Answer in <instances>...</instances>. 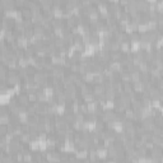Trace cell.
I'll list each match as a JSON object with an SVG mask.
<instances>
[{"instance_id":"30bf717a","label":"cell","mask_w":163,"mask_h":163,"mask_svg":"<svg viewBox=\"0 0 163 163\" xmlns=\"http://www.w3.org/2000/svg\"><path fill=\"white\" fill-rule=\"evenodd\" d=\"M129 39H130V44H136V42H140V41H141V34H139L138 32L130 33Z\"/></svg>"},{"instance_id":"d6986e66","label":"cell","mask_w":163,"mask_h":163,"mask_svg":"<svg viewBox=\"0 0 163 163\" xmlns=\"http://www.w3.org/2000/svg\"><path fill=\"white\" fill-rule=\"evenodd\" d=\"M83 163H92V162H91L89 159H84V160H83Z\"/></svg>"},{"instance_id":"ffe728a7","label":"cell","mask_w":163,"mask_h":163,"mask_svg":"<svg viewBox=\"0 0 163 163\" xmlns=\"http://www.w3.org/2000/svg\"><path fill=\"white\" fill-rule=\"evenodd\" d=\"M29 163H38V162H37V160H34V159H33V160H32V162H29Z\"/></svg>"},{"instance_id":"ac0fdd59","label":"cell","mask_w":163,"mask_h":163,"mask_svg":"<svg viewBox=\"0 0 163 163\" xmlns=\"http://www.w3.org/2000/svg\"><path fill=\"white\" fill-rule=\"evenodd\" d=\"M105 163H117L116 160H113V159H111V160H107V162H105Z\"/></svg>"},{"instance_id":"9c48e42d","label":"cell","mask_w":163,"mask_h":163,"mask_svg":"<svg viewBox=\"0 0 163 163\" xmlns=\"http://www.w3.org/2000/svg\"><path fill=\"white\" fill-rule=\"evenodd\" d=\"M133 89L135 93H141L143 91H144V84H143V82H135V83H133Z\"/></svg>"},{"instance_id":"3957f363","label":"cell","mask_w":163,"mask_h":163,"mask_svg":"<svg viewBox=\"0 0 163 163\" xmlns=\"http://www.w3.org/2000/svg\"><path fill=\"white\" fill-rule=\"evenodd\" d=\"M51 74H52V78H56V79H63L66 75L65 69L63 66H54Z\"/></svg>"},{"instance_id":"8fae6325","label":"cell","mask_w":163,"mask_h":163,"mask_svg":"<svg viewBox=\"0 0 163 163\" xmlns=\"http://www.w3.org/2000/svg\"><path fill=\"white\" fill-rule=\"evenodd\" d=\"M124 117L125 118H128V120H136V117H135V111L133 110V108H128V110H125V112H124Z\"/></svg>"},{"instance_id":"2e32d148","label":"cell","mask_w":163,"mask_h":163,"mask_svg":"<svg viewBox=\"0 0 163 163\" xmlns=\"http://www.w3.org/2000/svg\"><path fill=\"white\" fill-rule=\"evenodd\" d=\"M61 162H65V160H69L70 158V154H68V152H61Z\"/></svg>"},{"instance_id":"5b68a950","label":"cell","mask_w":163,"mask_h":163,"mask_svg":"<svg viewBox=\"0 0 163 163\" xmlns=\"http://www.w3.org/2000/svg\"><path fill=\"white\" fill-rule=\"evenodd\" d=\"M149 98H150L152 101H160V98H162V92L159 91V88L153 87V88L149 91Z\"/></svg>"},{"instance_id":"e0dca14e","label":"cell","mask_w":163,"mask_h":163,"mask_svg":"<svg viewBox=\"0 0 163 163\" xmlns=\"http://www.w3.org/2000/svg\"><path fill=\"white\" fill-rule=\"evenodd\" d=\"M145 148L148 149V150H153L154 148H155V145H154V143L150 140V141H148V143H145Z\"/></svg>"},{"instance_id":"5bb4252c","label":"cell","mask_w":163,"mask_h":163,"mask_svg":"<svg viewBox=\"0 0 163 163\" xmlns=\"http://www.w3.org/2000/svg\"><path fill=\"white\" fill-rule=\"evenodd\" d=\"M153 135H158V136H162V133H163V128L162 126H158V125H154L153 130H152Z\"/></svg>"},{"instance_id":"8992f818","label":"cell","mask_w":163,"mask_h":163,"mask_svg":"<svg viewBox=\"0 0 163 163\" xmlns=\"http://www.w3.org/2000/svg\"><path fill=\"white\" fill-rule=\"evenodd\" d=\"M18 102L20 106H26L28 107L29 106V97H28V93H19L18 94Z\"/></svg>"},{"instance_id":"277c9868","label":"cell","mask_w":163,"mask_h":163,"mask_svg":"<svg viewBox=\"0 0 163 163\" xmlns=\"http://www.w3.org/2000/svg\"><path fill=\"white\" fill-rule=\"evenodd\" d=\"M92 92H93V94L98 98V97L105 96V93H106V88H105V86H102V84H94Z\"/></svg>"},{"instance_id":"44dd1931","label":"cell","mask_w":163,"mask_h":163,"mask_svg":"<svg viewBox=\"0 0 163 163\" xmlns=\"http://www.w3.org/2000/svg\"><path fill=\"white\" fill-rule=\"evenodd\" d=\"M162 128H163V125H162Z\"/></svg>"},{"instance_id":"7a4b0ae2","label":"cell","mask_w":163,"mask_h":163,"mask_svg":"<svg viewBox=\"0 0 163 163\" xmlns=\"http://www.w3.org/2000/svg\"><path fill=\"white\" fill-rule=\"evenodd\" d=\"M141 122V126H143V129H144L145 131H152L153 130V128H154V120L152 118V117H148V118H144V120H141L140 121Z\"/></svg>"},{"instance_id":"6da1fadb","label":"cell","mask_w":163,"mask_h":163,"mask_svg":"<svg viewBox=\"0 0 163 163\" xmlns=\"http://www.w3.org/2000/svg\"><path fill=\"white\" fill-rule=\"evenodd\" d=\"M20 80H22V78H20L18 70H9V73H8V79H7V82H8L9 86L18 84Z\"/></svg>"},{"instance_id":"ba28073f","label":"cell","mask_w":163,"mask_h":163,"mask_svg":"<svg viewBox=\"0 0 163 163\" xmlns=\"http://www.w3.org/2000/svg\"><path fill=\"white\" fill-rule=\"evenodd\" d=\"M96 152H97V157H98V159H103V158L108 157L107 149H106L105 147H102V145H99V147L96 149Z\"/></svg>"},{"instance_id":"4fadbf2b","label":"cell","mask_w":163,"mask_h":163,"mask_svg":"<svg viewBox=\"0 0 163 163\" xmlns=\"http://www.w3.org/2000/svg\"><path fill=\"white\" fill-rule=\"evenodd\" d=\"M126 29H128L130 33L138 32V29H139V24H138V23H135V22H133V20H130V23L126 26Z\"/></svg>"},{"instance_id":"52a82bcc","label":"cell","mask_w":163,"mask_h":163,"mask_svg":"<svg viewBox=\"0 0 163 163\" xmlns=\"http://www.w3.org/2000/svg\"><path fill=\"white\" fill-rule=\"evenodd\" d=\"M122 59H124V55H122L121 51L110 52V60H111V61H115V63H121Z\"/></svg>"},{"instance_id":"9a60e30c","label":"cell","mask_w":163,"mask_h":163,"mask_svg":"<svg viewBox=\"0 0 163 163\" xmlns=\"http://www.w3.org/2000/svg\"><path fill=\"white\" fill-rule=\"evenodd\" d=\"M88 155H89V153H87V150H79V152L76 153L78 159H87Z\"/></svg>"},{"instance_id":"7c38bea8","label":"cell","mask_w":163,"mask_h":163,"mask_svg":"<svg viewBox=\"0 0 163 163\" xmlns=\"http://www.w3.org/2000/svg\"><path fill=\"white\" fill-rule=\"evenodd\" d=\"M20 13H22V17L24 19H32V10L29 8H27V7L22 8L20 9Z\"/></svg>"}]
</instances>
